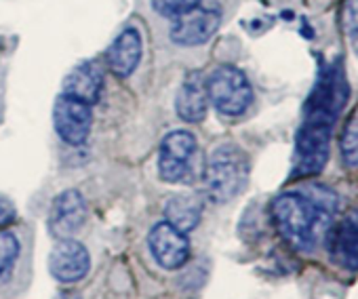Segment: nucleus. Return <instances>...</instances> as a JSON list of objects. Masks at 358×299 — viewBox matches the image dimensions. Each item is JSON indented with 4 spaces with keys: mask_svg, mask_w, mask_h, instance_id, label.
I'll return each instance as SVG.
<instances>
[{
    "mask_svg": "<svg viewBox=\"0 0 358 299\" xmlns=\"http://www.w3.org/2000/svg\"><path fill=\"white\" fill-rule=\"evenodd\" d=\"M108 68L120 76L129 78L141 61V34L135 28L122 30L106 53Z\"/></svg>",
    "mask_w": 358,
    "mask_h": 299,
    "instance_id": "obj_13",
    "label": "nucleus"
},
{
    "mask_svg": "<svg viewBox=\"0 0 358 299\" xmlns=\"http://www.w3.org/2000/svg\"><path fill=\"white\" fill-rule=\"evenodd\" d=\"M87 219V200L78 190L57 194L49 209V232L57 240L72 238Z\"/></svg>",
    "mask_w": 358,
    "mask_h": 299,
    "instance_id": "obj_11",
    "label": "nucleus"
},
{
    "mask_svg": "<svg viewBox=\"0 0 358 299\" xmlns=\"http://www.w3.org/2000/svg\"><path fill=\"white\" fill-rule=\"evenodd\" d=\"M339 154L348 169H358V118L356 116L345 124L339 137Z\"/></svg>",
    "mask_w": 358,
    "mask_h": 299,
    "instance_id": "obj_16",
    "label": "nucleus"
},
{
    "mask_svg": "<svg viewBox=\"0 0 358 299\" xmlns=\"http://www.w3.org/2000/svg\"><path fill=\"white\" fill-rule=\"evenodd\" d=\"M343 26L352 36L358 34V0H345L343 3Z\"/></svg>",
    "mask_w": 358,
    "mask_h": 299,
    "instance_id": "obj_19",
    "label": "nucleus"
},
{
    "mask_svg": "<svg viewBox=\"0 0 358 299\" xmlns=\"http://www.w3.org/2000/svg\"><path fill=\"white\" fill-rule=\"evenodd\" d=\"M49 270L51 276L64 284L80 282L91 270V255L83 242L74 238H62L51 251Z\"/></svg>",
    "mask_w": 358,
    "mask_h": 299,
    "instance_id": "obj_9",
    "label": "nucleus"
},
{
    "mask_svg": "<svg viewBox=\"0 0 358 299\" xmlns=\"http://www.w3.org/2000/svg\"><path fill=\"white\" fill-rule=\"evenodd\" d=\"M249 159L236 143H224L215 147L205 165V188L209 200L224 205L236 198L249 182Z\"/></svg>",
    "mask_w": 358,
    "mask_h": 299,
    "instance_id": "obj_2",
    "label": "nucleus"
},
{
    "mask_svg": "<svg viewBox=\"0 0 358 299\" xmlns=\"http://www.w3.org/2000/svg\"><path fill=\"white\" fill-rule=\"evenodd\" d=\"M201 5V0H152V7L164 17H177Z\"/></svg>",
    "mask_w": 358,
    "mask_h": 299,
    "instance_id": "obj_18",
    "label": "nucleus"
},
{
    "mask_svg": "<svg viewBox=\"0 0 358 299\" xmlns=\"http://www.w3.org/2000/svg\"><path fill=\"white\" fill-rule=\"evenodd\" d=\"M22 245L13 232L0 230V278H3L9 270H13L15 261L20 259Z\"/></svg>",
    "mask_w": 358,
    "mask_h": 299,
    "instance_id": "obj_17",
    "label": "nucleus"
},
{
    "mask_svg": "<svg viewBox=\"0 0 358 299\" xmlns=\"http://www.w3.org/2000/svg\"><path fill=\"white\" fill-rule=\"evenodd\" d=\"M331 122L303 116L301 126L295 135V165H293V177H310L318 175L331 154V135H333Z\"/></svg>",
    "mask_w": 358,
    "mask_h": 299,
    "instance_id": "obj_3",
    "label": "nucleus"
},
{
    "mask_svg": "<svg viewBox=\"0 0 358 299\" xmlns=\"http://www.w3.org/2000/svg\"><path fill=\"white\" fill-rule=\"evenodd\" d=\"M164 219L182 232H192L203 219V205L196 196L175 194L164 205Z\"/></svg>",
    "mask_w": 358,
    "mask_h": 299,
    "instance_id": "obj_15",
    "label": "nucleus"
},
{
    "mask_svg": "<svg viewBox=\"0 0 358 299\" xmlns=\"http://www.w3.org/2000/svg\"><path fill=\"white\" fill-rule=\"evenodd\" d=\"M177 114L186 122H201L207 116L209 108V93H207V78L201 70H192L186 74L182 87H179L175 99Z\"/></svg>",
    "mask_w": 358,
    "mask_h": 299,
    "instance_id": "obj_12",
    "label": "nucleus"
},
{
    "mask_svg": "<svg viewBox=\"0 0 358 299\" xmlns=\"http://www.w3.org/2000/svg\"><path fill=\"white\" fill-rule=\"evenodd\" d=\"M55 299H80V297L76 293H59Z\"/></svg>",
    "mask_w": 358,
    "mask_h": 299,
    "instance_id": "obj_21",
    "label": "nucleus"
},
{
    "mask_svg": "<svg viewBox=\"0 0 358 299\" xmlns=\"http://www.w3.org/2000/svg\"><path fill=\"white\" fill-rule=\"evenodd\" d=\"M53 124L57 135L68 145H83L89 139L93 126L91 105L62 93L53 105Z\"/></svg>",
    "mask_w": 358,
    "mask_h": 299,
    "instance_id": "obj_6",
    "label": "nucleus"
},
{
    "mask_svg": "<svg viewBox=\"0 0 358 299\" xmlns=\"http://www.w3.org/2000/svg\"><path fill=\"white\" fill-rule=\"evenodd\" d=\"M339 209L335 190L310 184L272 200V219L280 236L299 253H314L327 238Z\"/></svg>",
    "mask_w": 358,
    "mask_h": 299,
    "instance_id": "obj_1",
    "label": "nucleus"
},
{
    "mask_svg": "<svg viewBox=\"0 0 358 299\" xmlns=\"http://www.w3.org/2000/svg\"><path fill=\"white\" fill-rule=\"evenodd\" d=\"M15 215L17 213H15L13 203L9 198H5V196H0V230H3L5 226H9V224H13Z\"/></svg>",
    "mask_w": 358,
    "mask_h": 299,
    "instance_id": "obj_20",
    "label": "nucleus"
},
{
    "mask_svg": "<svg viewBox=\"0 0 358 299\" xmlns=\"http://www.w3.org/2000/svg\"><path fill=\"white\" fill-rule=\"evenodd\" d=\"M352 45H354V51L358 53V34H354V41H352Z\"/></svg>",
    "mask_w": 358,
    "mask_h": 299,
    "instance_id": "obj_22",
    "label": "nucleus"
},
{
    "mask_svg": "<svg viewBox=\"0 0 358 299\" xmlns=\"http://www.w3.org/2000/svg\"><path fill=\"white\" fill-rule=\"evenodd\" d=\"M150 253L164 270H177L190 259V240L186 232L177 230L166 219L156 224L148 236Z\"/></svg>",
    "mask_w": 358,
    "mask_h": 299,
    "instance_id": "obj_7",
    "label": "nucleus"
},
{
    "mask_svg": "<svg viewBox=\"0 0 358 299\" xmlns=\"http://www.w3.org/2000/svg\"><path fill=\"white\" fill-rule=\"evenodd\" d=\"M173 26L169 30V36L175 45L182 47H199L205 45L220 28L222 13L215 9H192L188 13H182L173 17Z\"/></svg>",
    "mask_w": 358,
    "mask_h": 299,
    "instance_id": "obj_8",
    "label": "nucleus"
},
{
    "mask_svg": "<svg viewBox=\"0 0 358 299\" xmlns=\"http://www.w3.org/2000/svg\"><path fill=\"white\" fill-rule=\"evenodd\" d=\"M324 240L333 263L345 272H358V209L333 224Z\"/></svg>",
    "mask_w": 358,
    "mask_h": 299,
    "instance_id": "obj_10",
    "label": "nucleus"
},
{
    "mask_svg": "<svg viewBox=\"0 0 358 299\" xmlns=\"http://www.w3.org/2000/svg\"><path fill=\"white\" fill-rule=\"evenodd\" d=\"M196 152V137L190 131H171L158 154V175L166 184H177L188 175V163Z\"/></svg>",
    "mask_w": 358,
    "mask_h": 299,
    "instance_id": "obj_5",
    "label": "nucleus"
},
{
    "mask_svg": "<svg viewBox=\"0 0 358 299\" xmlns=\"http://www.w3.org/2000/svg\"><path fill=\"white\" fill-rule=\"evenodd\" d=\"M101 87H103V76L93 61L76 66L64 80V93L70 97H76L89 105L99 101Z\"/></svg>",
    "mask_w": 358,
    "mask_h": 299,
    "instance_id": "obj_14",
    "label": "nucleus"
},
{
    "mask_svg": "<svg viewBox=\"0 0 358 299\" xmlns=\"http://www.w3.org/2000/svg\"><path fill=\"white\" fill-rule=\"evenodd\" d=\"M209 101L224 116H243L253 103V87L243 70L220 66L207 78Z\"/></svg>",
    "mask_w": 358,
    "mask_h": 299,
    "instance_id": "obj_4",
    "label": "nucleus"
}]
</instances>
